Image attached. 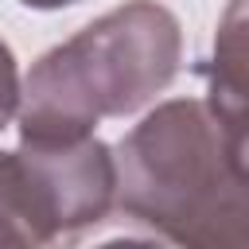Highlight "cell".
<instances>
[{
	"instance_id": "6",
	"label": "cell",
	"mask_w": 249,
	"mask_h": 249,
	"mask_svg": "<svg viewBox=\"0 0 249 249\" xmlns=\"http://www.w3.org/2000/svg\"><path fill=\"white\" fill-rule=\"evenodd\" d=\"M54 249H175V245L163 241L160 233H152V230L121 218V226H105V230L89 226V230H82V233H70V237H62Z\"/></svg>"
},
{
	"instance_id": "8",
	"label": "cell",
	"mask_w": 249,
	"mask_h": 249,
	"mask_svg": "<svg viewBox=\"0 0 249 249\" xmlns=\"http://www.w3.org/2000/svg\"><path fill=\"white\" fill-rule=\"evenodd\" d=\"M27 8H39V12H54V8H70V4H82V0H19Z\"/></svg>"
},
{
	"instance_id": "4",
	"label": "cell",
	"mask_w": 249,
	"mask_h": 249,
	"mask_svg": "<svg viewBox=\"0 0 249 249\" xmlns=\"http://www.w3.org/2000/svg\"><path fill=\"white\" fill-rule=\"evenodd\" d=\"M198 74L206 82L202 105L214 117L233 163L249 175V0H226Z\"/></svg>"
},
{
	"instance_id": "3",
	"label": "cell",
	"mask_w": 249,
	"mask_h": 249,
	"mask_svg": "<svg viewBox=\"0 0 249 249\" xmlns=\"http://www.w3.org/2000/svg\"><path fill=\"white\" fill-rule=\"evenodd\" d=\"M19 160L31 179L51 245L109 218L117 202L113 148L97 136L86 140H19Z\"/></svg>"
},
{
	"instance_id": "7",
	"label": "cell",
	"mask_w": 249,
	"mask_h": 249,
	"mask_svg": "<svg viewBox=\"0 0 249 249\" xmlns=\"http://www.w3.org/2000/svg\"><path fill=\"white\" fill-rule=\"evenodd\" d=\"M19 66H16V54L12 47L0 39V132L8 128V121L19 113Z\"/></svg>"
},
{
	"instance_id": "2",
	"label": "cell",
	"mask_w": 249,
	"mask_h": 249,
	"mask_svg": "<svg viewBox=\"0 0 249 249\" xmlns=\"http://www.w3.org/2000/svg\"><path fill=\"white\" fill-rule=\"evenodd\" d=\"M183 31L156 0H128L51 47L19 89V140H86L105 117H128L179 74Z\"/></svg>"
},
{
	"instance_id": "1",
	"label": "cell",
	"mask_w": 249,
	"mask_h": 249,
	"mask_svg": "<svg viewBox=\"0 0 249 249\" xmlns=\"http://www.w3.org/2000/svg\"><path fill=\"white\" fill-rule=\"evenodd\" d=\"M117 214L175 249H249V175L198 97L156 105L117 152Z\"/></svg>"
},
{
	"instance_id": "5",
	"label": "cell",
	"mask_w": 249,
	"mask_h": 249,
	"mask_svg": "<svg viewBox=\"0 0 249 249\" xmlns=\"http://www.w3.org/2000/svg\"><path fill=\"white\" fill-rule=\"evenodd\" d=\"M51 230L39 214L19 152H0V249H47Z\"/></svg>"
}]
</instances>
